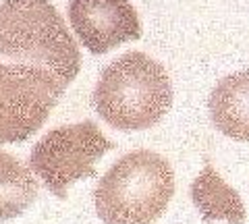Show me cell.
Instances as JSON below:
<instances>
[{
	"label": "cell",
	"instance_id": "obj_1",
	"mask_svg": "<svg viewBox=\"0 0 249 224\" xmlns=\"http://www.w3.org/2000/svg\"><path fill=\"white\" fill-rule=\"evenodd\" d=\"M173 106V83L158 60L127 52L108 65L93 89L100 119L119 131H145Z\"/></svg>",
	"mask_w": 249,
	"mask_h": 224
},
{
	"label": "cell",
	"instance_id": "obj_2",
	"mask_svg": "<svg viewBox=\"0 0 249 224\" xmlns=\"http://www.w3.org/2000/svg\"><path fill=\"white\" fill-rule=\"evenodd\" d=\"M0 56L46 69L65 87L81 69L79 46L48 0L0 4Z\"/></svg>",
	"mask_w": 249,
	"mask_h": 224
},
{
	"label": "cell",
	"instance_id": "obj_3",
	"mask_svg": "<svg viewBox=\"0 0 249 224\" xmlns=\"http://www.w3.org/2000/svg\"><path fill=\"white\" fill-rule=\"evenodd\" d=\"M173 195L175 172L166 158L137 150L123 156L98 181L93 206L104 224H154Z\"/></svg>",
	"mask_w": 249,
	"mask_h": 224
},
{
	"label": "cell",
	"instance_id": "obj_4",
	"mask_svg": "<svg viewBox=\"0 0 249 224\" xmlns=\"http://www.w3.org/2000/svg\"><path fill=\"white\" fill-rule=\"evenodd\" d=\"M114 143L96 122L83 121L48 131L29 154V166L56 197H67L69 185L96 176V162Z\"/></svg>",
	"mask_w": 249,
	"mask_h": 224
},
{
	"label": "cell",
	"instance_id": "obj_5",
	"mask_svg": "<svg viewBox=\"0 0 249 224\" xmlns=\"http://www.w3.org/2000/svg\"><path fill=\"white\" fill-rule=\"evenodd\" d=\"M62 91L46 69L0 63V143L25 141L42 129Z\"/></svg>",
	"mask_w": 249,
	"mask_h": 224
},
{
	"label": "cell",
	"instance_id": "obj_6",
	"mask_svg": "<svg viewBox=\"0 0 249 224\" xmlns=\"http://www.w3.org/2000/svg\"><path fill=\"white\" fill-rule=\"evenodd\" d=\"M69 21L91 54L142 37V23L129 0H69Z\"/></svg>",
	"mask_w": 249,
	"mask_h": 224
},
{
	"label": "cell",
	"instance_id": "obj_7",
	"mask_svg": "<svg viewBox=\"0 0 249 224\" xmlns=\"http://www.w3.org/2000/svg\"><path fill=\"white\" fill-rule=\"evenodd\" d=\"M214 127L235 141H249V71H239L216 83L210 94Z\"/></svg>",
	"mask_w": 249,
	"mask_h": 224
},
{
	"label": "cell",
	"instance_id": "obj_8",
	"mask_svg": "<svg viewBox=\"0 0 249 224\" xmlns=\"http://www.w3.org/2000/svg\"><path fill=\"white\" fill-rule=\"evenodd\" d=\"M191 199L201 212L204 222L227 220L229 224L245 222V206L239 193L224 183V179L214 171V166L206 162L204 171L191 185Z\"/></svg>",
	"mask_w": 249,
	"mask_h": 224
},
{
	"label": "cell",
	"instance_id": "obj_9",
	"mask_svg": "<svg viewBox=\"0 0 249 224\" xmlns=\"http://www.w3.org/2000/svg\"><path fill=\"white\" fill-rule=\"evenodd\" d=\"M37 197V181L25 164L0 150V220L17 218Z\"/></svg>",
	"mask_w": 249,
	"mask_h": 224
}]
</instances>
